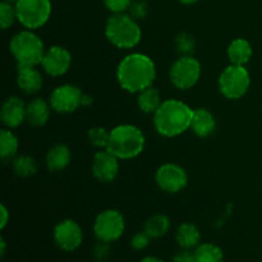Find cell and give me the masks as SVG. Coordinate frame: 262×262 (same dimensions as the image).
I'll return each instance as SVG.
<instances>
[{"label": "cell", "instance_id": "cell-4", "mask_svg": "<svg viewBox=\"0 0 262 262\" xmlns=\"http://www.w3.org/2000/svg\"><path fill=\"white\" fill-rule=\"evenodd\" d=\"M105 36L118 49H133L141 42L142 31L129 13L112 14L105 25Z\"/></svg>", "mask_w": 262, "mask_h": 262}, {"label": "cell", "instance_id": "cell-15", "mask_svg": "<svg viewBox=\"0 0 262 262\" xmlns=\"http://www.w3.org/2000/svg\"><path fill=\"white\" fill-rule=\"evenodd\" d=\"M26 110L27 104L18 96H10L3 102L0 110L2 123L9 129L18 128L26 122Z\"/></svg>", "mask_w": 262, "mask_h": 262}, {"label": "cell", "instance_id": "cell-27", "mask_svg": "<svg viewBox=\"0 0 262 262\" xmlns=\"http://www.w3.org/2000/svg\"><path fill=\"white\" fill-rule=\"evenodd\" d=\"M174 46H176L177 53L183 55H192L196 50V40L193 36L188 32H181L174 38Z\"/></svg>", "mask_w": 262, "mask_h": 262}, {"label": "cell", "instance_id": "cell-23", "mask_svg": "<svg viewBox=\"0 0 262 262\" xmlns=\"http://www.w3.org/2000/svg\"><path fill=\"white\" fill-rule=\"evenodd\" d=\"M19 142L18 138L9 128H3L0 130V158L4 163L13 160L17 156Z\"/></svg>", "mask_w": 262, "mask_h": 262}, {"label": "cell", "instance_id": "cell-35", "mask_svg": "<svg viewBox=\"0 0 262 262\" xmlns=\"http://www.w3.org/2000/svg\"><path fill=\"white\" fill-rule=\"evenodd\" d=\"M8 222H9V211L5 207V205L2 204V206H0V229H4Z\"/></svg>", "mask_w": 262, "mask_h": 262}, {"label": "cell", "instance_id": "cell-14", "mask_svg": "<svg viewBox=\"0 0 262 262\" xmlns=\"http://www.w3.org/2000/svg\"><path fill=\"white\" fill-rule=\"evenodd\" d=\"M91 169L97 181L109 183L114 181L119 173V159L107 148H102L94 155Z\"/></svg>", "mask_w": 262, "mask_h": 262}, {"label": "cell", "instance_id": "cell-24", "mask_svg": "<svg viewBox=\"0 0 262 262\" xmlns=\"http://www.w3.org/2000/svg\"><path fill=\"white\" fill-rule=\"evenodd\" d=\"M169 229H170V220L164 214H156L148 217L143 227V230L150 235L151 239L164 237L169 232Z\"/></svg>", "mask_w": 262, "mask_h": 262}, {"label": "cell", "instance_id": "cell-13", "mask_svg": "<svg viewBox=\"0 0 262 262\" xmlns=\"http://www.w3.org/2000/svg\"><path fill=\"white\" fill-rule=\"evenodd\" d=\"M72 66V54L63 46L54 45L46 49L41 67L50 77L64 76Z\"/></svg>", "mask_w": 262, "mask_h": 262}, {"label": "cell", "instance_id": "cell-39", "mask_svg": "<svg viewBox=\"0 0 262 262\" xmlns=\"http://www.w3.org/2000/svg\"><path fill=\"white\" fill-rule=\"evenodd\" d=\"M178 2L183 5H192V4H196V3L200 2V0H178Z\"/></svg>", "mask_w": 262, "mask_h": 262}, {"label": "cell", "instance_id": "cell-30", "mask_svg": "<svg viewBox=\"0 0 262 262\" xmlns=\"http://www.w3.org/2000/svg\"><path fill=\"white\" fill-rule=\"evenodd\" d=\"M148 3L146 0H133L132 4H130L129 9H128V13L135 18L136 20L145 19L148 15Z\"/></svg>", "mask_w": 262, "mask_h": 262}, {"label": "cell", "instance_id": "cell-9", "mask_svg": "<svg viewBox=\"0 0 262 262\" xmlns=\"http://www.w3.org/2000/svg\"><path fill=\"white\" fill-rule=\"evenodd\" d=\"M125 230V220L122 212L107 209L100 212L94 223V233L97 241L113 243L119 239Z\"/></svg>", "mask_w": 262, "mask_h": 262}, {"label": "cell", "instance_id": "cell-1", "mask_svg": "<svg viewBox=\"0 0 262 262\" xmlns=\"http://www.w3.org/2000/svg\"><path fill=\"white\" fill-rule=\"evenodd\" d=\"M156 74L154 60L142 53L128 54L120 60L117 68L118 83L129 94H138L152 86Z\"/></svg>", "mask_w": 262, "mask_h": 262}, {"label": "cell", "instance_id": "cell-37", "mask_svg": "<svg viewBox=\"0 0 262 262\" xmlns=\"http://www.w3.org/2000/svg\"><path fill=\"white\" fill-rule=\"evenodd\" d=\"M140 262H165V261L161 260V258L159 257H155V256H146V257H143Z\"/></svg>", "mask_w": 262, "mask_h": 262}, {"label": "cell", "instance_id": "cell-18", "mask_svg": "<svg viewBox=\"0 0 262 262\" xmlns=\"http://www.w3.org/2000/svg\"><path fill=\"white\" fill-rule=\"evenodd\" d=\"M191 129L196 136L201 138H206L211 136L216 129V119L210 110L205 107L196 109L193 113Z\"/></svg>", "mask_w": 262, "mask_h": 262}, {"label": "cell", "instance_id": "cell-21", "mask_svg": "<svg viewBox=\"0 0 262 262\" xmlns=\"http://www.w3.org/2000/svg\"><path fill=\"white\" fill-rule=\"evenodd\" d=\"M227 53L230 64L246 66L252 58V45L246 38H235L229 43Z\"/></svg>", "mask_w": 262, "mask_h": 262}, {"label": "cell", "instance_id": "cell-34", "mask_svg": "<svg viewBox=\"0 0 262 262\" xmlns=\"http://www.w3.org/2000/svg\"><path fill=\"white\" fill-rule=\"evenodd\" d=\"M171 262H197L196 257H194V252H192V250H183L181 248V251L176 253L171 258Z\"/></svg>", "mask_w": 262, "mask_h": 262}, {"label": "cell", "instance_id": "cell-22", "mask_svg": "<svg viewBox=\"0 0 262 262\" xmlns=\"http://www.w3.org/2000/svg\"><path fill=\"white\" fill-rule=\"evenodd\" d=\"M163 104L161 101L160 92L156 87L150 86L147 89L142 90L141 92H138L137 97V105L140 107V110L145 114H155L156 110L160 107V105Z\"/></svg>", "mask_w": 262, "mask_h": 262}, {"label": "cell", "instance_id": "cell-26", "mask_svg": "<svg viewBox=\"0 0 262 262\" xmlns=\"http://www.w3.org/2000/svg\"><path fill=\"white\" fill-rule=\"evenodd\" d=\"M12 168L13 171L17 174L18 177L22 178H28V177L35 176L37 171V164H36L35 159L30 155H17L12 160Z\"/></svg>", "mask_w": 262, "mask_h": 262}, {"label": "cell", "instance_id": "cell-6", "mask_svg": "<svg viewBox=\"0 0 262 262\" xmlns=\"http://www.w3.org/2000/svg\"><path fill=\"white\" fill-rule=\"evenodd\" d=\"M17 19L26 30H38L51 17L50 0H18L15 3Z\"/></svg>", "mask_w": 262, "mask_h": 262}, {"label": "cell", "instance_id": "cell-2", "mask_svg": "<svg viewBox=\"0 0 262 262\" xmlns=\"http://www.w3.org/2000/svg\"><path fill=\"white\" fill-rule=\"evenodd\" d=\"M194 110L177 99L164 100L154 114V127L163 137H178L191 129Z\"/></svg>", "mask_w": 262, "mask_h": 262}, {"label": "cell", "instance_id": "cell-36", "mask_svg": "<svg viewBox=\"0 0 262 262\" xmlns=\"http://www.w3.org/2000/svg\"><path fill=\"white\" fill-rule=\"evenodd\" d=\"M92 102H94V99H92V96H90V95H87V94L82 95L81 106H90V105H92Z\"/></svg>", "mask_w": 262, "mask_h": 262}, {"label": "cell", "instance_id": "cell-25", "mask_svg": "<svg viewBox=\"0 0 262 262\" xmlns=\"http://www.w3.org/2000/svg\"><path fill=\"white\" fill-rule=\"evenodd\" d=\"M193 252L197 262H224V252L214 243H201Z\"/></svg>", "mask_w": 262, "mask_h": 262}, {"label": "cell", "instance_id": "cell-32", "mask_svg": "<svg viewBox=\"0 0 262 262\" xmlns=\"http://www.w3.org/2000/svg\"><path fill=\"white\" fill-rule=\"evenodd\" d=\"M150 241V235H148L145 230H143V232H138L136 233L132 237V239H130V247L135 251H143L148 247Z\"/></svg>", "mask_w": 262, "mask_h": 262}, {"label": "cell", "instance_id": "cell-5", "mask_svg": "<svg viewBox=\"0 0 262 262\" xmlns=\"http://www.w3.org/2000/svg\"><path fill=\"white\" fill-rule=\"evenodd\" d=\"M9 49L18 67L41 66L46 51L43 41L32 30H23L15 33L10 40Z\"/></svg>", "mask_w": 262, "mask_h": 262}, {"label": "cell", "instance_id": "cell-11", "mask_svg": "<svg viewBox=\"0 0 262 262\" xmlns=\"http://www.w3.org/2000/svg\"><path fill=\"white\" fill-rule=\"evenodd\" d=\"M82 95V90L74 84H60L51 92L49 102L54 112L59 114H69L81 106Z\"/></svg>", "mask_w": 262, "mask_h": 262}, {"label": "cell", "instance_id": "cell-17", "mask_svg": "<svg viewBox=\"0 0 262 262\" xmlns=\"http://www.w3.org/2000/svg\"><path fill=\"white\" fill-rule=\"evenodd\" d=\"M51 110L50 102L41 97H36L27 104L26 122L32 127H43L50 118Z\"/></svg>", "mask_w": 262, "mask_h": 262}, {"label": "cell", "instance_id": "cell-16", "mask_svg": "<svg viewBox=\"0 0 262 262\" xmlns=\"http://www.w3.org/2000/svg\"><path fill=\"white\" fill-rule=\"evenodd\" d=\"M43 83L41 72L36 67H18L17 86L27 95L37 94Z\"/></svg>", "mask_w": 262, "mask_h": 262}, {"label": "cell", "instance_id": "cell-12", "mask_svg": "<svg viewBox=\"0 0 262 262\" xmlns=\"http://www.w3.org/2000/svg\"><path fill=\"white\" fill-rule=\"evenodd\" d=\"M54 242L66 252H73L81 247L83 242V232L81 225L72 219H64L54 228Z\"/></svg>", "mask_w": 262, "mask_h": 262}, {"label": "cell", "instance_id": "cell-40", "mask_svg": "<svg viewBox=\"0 0 262 262\" xmlns=\"http://www.w3.org/2000/svg\"><path fill=\"white\" fill-rule=\"evenodd\" d=\"M2 2H7V3H9V4H14L15 5V3H17L18 0H2Z\"/></svg>", "mask_w": 262, "mask_h": 262}, {"label": "cell", "instance_id": "cell-31", "mask_svg": "<svg viewBox=\"0 0 262 262\" xmlns=\"http://www.w3.org/2000/svg\"><path fill=\"white\" fill-rule=\"evenodd\" d=\"M102 2L107 10H110L113 14H118V13L128 12L133 0H102Z\"/></svg>", "mask_w": 262, "mask_h": 262}, {"label": "cell", "instance_id": "cell-33", "mask_svg": "<svg viewBox=\"0 0 262 262\" xmlns=\"http://www.w3.org/2000/svg\"><path fill=\"white\" fill-rule=\"evenodd\" d=\"M110 253H112V250H110V243L106 242H99L96 243V246L94 247V251H92V256H94L95 261L97 262H104L109 258Z\"/></svg>", "mask_w": 262, "mask_h": 262}, {"label": "cell", "instance_id": "cell-8", "mask_svg": "<svg viewBox=\"0 0 262 262\" xmlns=\"http://www.w3.org/2000/svg\"><path fill=\"white\" fill-rule=\"evenodd\" d=\"M201 63L193 55L179 56L170 67L169 78L171 84L178 90H189L201 78Z\"/></svg>", "mask_w": 262, "mask_h": 262}, {"label": "cell", "instance_id": "cell-7", "mask_svg": "<svg viewBox=\"0 0 262 262\" xmlns=\"http://www.w3.org/2000/svg\"><path fill=\"white\" fill-rule=\"evenodd\" d=\"M251 86V76L245 66L230 64L219 76V90L224 97L238 100L245 96Z\"/></svg>", "mask_w": 262, "mask_h": 262}, {"label": "cell", "instance_id": "cell-10", "mask_svg": "<svg viewBox=\"0 0 262 262\" xmlns=\"http://www.w3.org/2000/svg\"><path fill=\"white\" fill-rule=\"evenodd\" d=\"M155 182L161 191L166 193H178L186 188L188 176L184 168L174 163H166L159 166L155 173Z\"/></svg>", "mask_w": 262, "mask_h": 262}, {"label": "cell", "instance_id": "cell-19", "mask_svg": "<svg viewBox=\"0 0 262 262\" xmlns=\"http://www.w3.org/2000/svg\"><path fill=\"white\" fill-rule=\"evenodd\" d=\"M72 160V152L64 143H56L46 154V166L53 173L63 171L68 168Z\"/></svg>", "mask_w": 262, "mask_h": 262}, {"label": "cell", "instance_id": "cell-29", "mask_svg": "<svg viewBox=\"0 0 262 262\" xmlns=\"http://www.w3.org/2000/svg\"><path fill=\"white\" fill-rule=\"evenodd\" d=\"M17 19V10L14 4H9L7 2L0 3V26L3 30H8L14 25Z\"/></svg>", "mask_w": 262, "mask_h": 262}, {"label": "cell", "instance_id": "cell-38", "mask_svg": "<svg viewBox=\"0 0 262 262\" xmlns=\"http://www.w3.org/2000/svg\"><path fill=\"white\" fill-rule=\"evenodd\" d=\"M5 250H7V246H5V241L4 238H0V255L4 256L5 255Z\"/></svg>", "mask_w": 262, "mask_h": 262}, {"label": "cell", "instance_id": "cell-28", "mask_svg": "<svg viewBox=\"0 0 262 262\" xmlns=\"http://www.w3.org/2000/svg\"><path fill=\"white\" fill-rule=\"evenodd\" d=\"M89 141L94 147L106 148L110 140V130L105 129L104 127H92L89 129Z\"/></svg>", "mask_w": 262, "mask_h": 262}, {"label": "cell", "instance_id": "cell-3", "mask_svg": "<svg viewBox=\"0 0 262 262\" xmlns=\"http://www.w3.org/2000/svg\"><path fill=\"white\" fill-rule=\"evenodd\" d=\"M146 137L142 130L133 124H120L110 130L107 150L119 160L137 158L145 150Z\"/></svg>", "mask_w": 262, "mask_h": 262}, {"label": "cell", "instance_id": "cell-20", "mask_svg": "<svg viewBox=\"0 0 262 262\" xmlns=\"http://www.w3.org/2000/svg\"><path fill=\"white\" fill-rule=\"evenodd\" d=\"M176 241L183 250H194L201 245V232L192 223H183L177 229Z\"/></svg>", "mask_w": 262, "mask_h": 262}]
</instances>
